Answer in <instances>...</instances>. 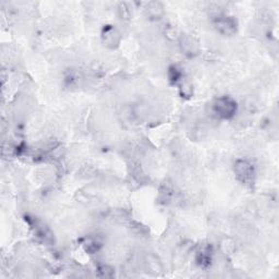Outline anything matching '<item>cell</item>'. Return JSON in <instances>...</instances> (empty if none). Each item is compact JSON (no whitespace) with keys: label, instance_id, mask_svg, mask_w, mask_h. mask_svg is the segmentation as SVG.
I'll return each mask as SVG.
<instances>
[{"label":"cell","instance_id":"4","mask_svg":"<svg viewBox=\"0 0 279 279\" xmlns=\"http://www.w3.org/2000/svg\"><path fill=\"white\" fill-rule=\"evenodd\" d=\"M100 39L104 46L109 48V49H116L120 45L122 36L120 31L117 29V26L107 24L104 25L103 29H101Z\"/></svg>","mask_w":279,"mask_h":279},{"label":"cell","instance_id":"11","mask_svg":"<svg viewBox=\"0 0 279 279\" xmlns=\"http://www.w3.org/2000/svg\"><path fill=\"white\" fill-rule=\"evenodd\" d=\"M179 91H180V95L182 97H191L192 96V86L191 84L184 81H181L179 83Z\"/></svg>","mask_w":279,"mask_h":279},{"label":"cell","instance_id":"5","mask_svg":"<svg viewBox=\"0 0 279 279\" xmlns=\"http://www.w3.org/2000/svg\"><path fill=\"white\" fill-rule=\"evenodd\" d=\"M145 16L150 20H159L165 13V7L159 1H149L145 3L144 7Z\"/></svg>","mask_w":279,"mask_h":279},{"label":"cell","instance_id":"2","mask_svg":"<svg viewBox=\"0 0 279 279\" xmlns=\"http://www.w3.org/2000/svg\"><path fill=\"white\" fill-rule=\"evenodd\" d=\"M233 172L237 180L243 185H250L253 183L255 178V167L254 164L249 159H237L233 164Z\"/></svg>","mask_w":279,"mask_h":279},{"label":"cell","instance_id":"8","mask_svg":"<svg viewBox=\"0 0 279 279\" xmlns=\"http://www.w3.org/2000/svg\"><path fill=\"white\" fill-rule=\"evenodd\" d=\"M168 80L171 84H179L181 81H183L182 69L176 65L170 66L168 68Z\"/></svg>","mask_w":279,"mask_h":279},{"label":"cell","instance_id":"6","mask_svg":"<svg viewBox=\"0 0 279 279\" xmlns=\"http://www.w3.org/2000/svg\"><path fill=\"white\" fill-rule=\"evenodd\" d=\"M213 251L211 246H202L197 252V263L201 267H209L212 263Z\"/></svg>","mask_w":279,"mask_h":279},{"label":"cell","instance_id":"3","mask_svg":"<svg viewBox=\"0 0 279 279\" xmlns=\"http://www.w3.org/2000/svg\"><path fill=\"white\" fill-rule=\"evenodd\" d=\"M214 29L224 36H233L238 32V21L234 16L226 13H217L213 19Z\"/></svg>","mask_w":279,"mask_h":279},{"label":"cell","instance_id":"10","mask_svg":"<svg viewBox=\"0 0 279 279\" xmlns=\"http://www.w3.org/2000/svg\"><path fill=\"white\" fill-rule=\"evenodd\" d=\"M118 16L123 21H129L132 16L130 6L127 2H121L118 4Z\"/></svg>","mask_w":279,"mask_h":279},{"label":"cell","instance_id":"9","mask_svg":"<svg viewBox=\"0 0 279 279\" xmlns=\"http://www.w3.org/2000/svg\"><path fill=\"white\" fill-rule=\"evenodd\" d=\"M100 246H101V243L95 238H88L86 239L85 242L83 243L84 250L90 254L96 253V252L100 249Z\"/></svg>","mask_w":279,"mask_h":279},{"label":"cell","instance_id":"1","mask_svg":"<svg viewBox=\"0 0 279 279\" xmlns=\"http://www.w3.org/2000/svg\"><path fill=\"white\" fill-rule=\"evenodd\" d=\"M212 112L218 119L229 120L236 116L238 110V104L236 99L231 96H219L213 100Z\"/></svg>","mask_w":279,"mask_h":279},{"label":"cell","instance_id":"7","mask_svg":"<svg viewBox=\"0 0 279 279\" xmlns=\"http://www.w3.org/2000/svg\"><path fill=\"white\" fill-rule=\"evenodd\" d=\"M180 47H181V50H182L185 55H190V56L197 54V50H198V45L196 42V39L190 37L189 35L181 36Z\"/></svg>","mask_w":279,"mask_h":279}]
</instances>
